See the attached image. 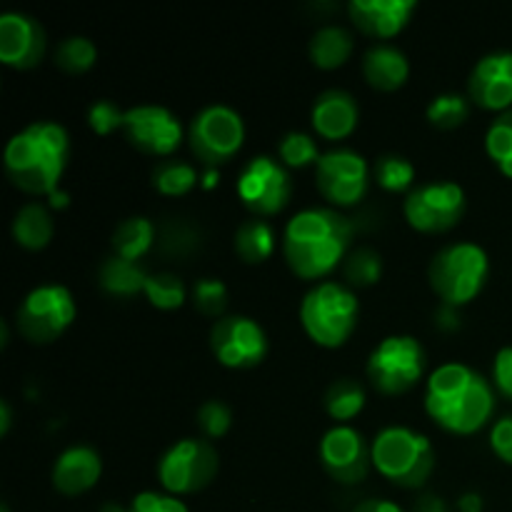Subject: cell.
Segmentation results:
<instances>
[{"label": "cell", "mask_w": 512, "mask_h": 512, "mask_svg": "<svg viewBox=\"0 0 512 512\" xmlns=\"http://www.w3.org/2000/svg\"><path fill=\"white\" fill-rule=\"evenodd\" d=\"M238 195L255 218H270L288 208L293 198L290 170L273 155H255L238 175Z\"/></svg>", "instance_id": "cell-11"}, {"label": "cell", "mask_w": 512, "mask_h": 512, "mask_svg": "<svg viewBox=\"0 0 512 512\" xmlns=\"http://www.w3.org/2000/svg\"><path fill=\"white\" fill-rule=\"evenodd\" d=\"M88 125L100 138L113 135L115 130H123L125 110L118 103H113V100H95L88 108Z\"/></svg>", "instance_id": "cell-40"}, {"label": "cell", "mask_w": 512, "mask_h": 512, "mask_svg": "<svg viewBox=\"0 0 512 512\" xmlns=\"http://www.w3.org/2000/svg\"><path fill=\"white\" fill-rule=\"evenodd\" d=\"M373 468L398 488H423L435 470V448L418 430L388 425L373 440Z\"/></svg>", "instance_id": "cell-5"}, {"label": "cell", "mask_w": 512, "mask_h": 512, "mask_svg": "<svg viewBox=\"0 0 512 512\" xmlns=\"http://www.w3.org/2000/svg\"><path fill=\"white\" fill-rule=\"evenodd\" d=\"M100 475H103V460H100L98 450L90 445H70L55 458L50 480L60 495L75 498V495H83L95 488Z\"/></svg>", "instance_id": "cell-21"}, {"label": "cell", "mask_w": 512, "mask_h": 512, "mask_svg": "<svg viewBox=\"0 0 512 512\" xmlns=\"http://www.w3.org/2000/svg\"><path fill=\"white\" fill-rule=\"evenodd\" d=\"M150 273L138 260H125L120 255H110L98 268V285L113 298H135L145 293Z\"/></svg>", "instance_id": "cell-23"}, {"label": "cell", "mask_w": 512, "mask_h": 512, "mask_svg": "<svg viewBox=\"0 0 512 512\" xmlns=\"http://www.w3.org/2000/svg\"><path fill=\"white\" fill-rule=\"evenodd\" d=\"M320 465L340 485H358L373 465V445L353 425H333L320 438Z\"/></svg>", "instance_id": "cell-15"}, {"label": "cell", "mask_w": 512, "mask_h": 512, "mask_svg": "<svg viewBox=\"0 0 512 512\" xmlns=\"http://www.w3.org/2000/svg\"><path fill=\"white\" fill-rule=\"evenodd\" d=\"M415 8V0H350L348 15L363 35L388 40L405 30Z\"/></svg>", "instance_id": "cell-19"}, {"label": "cell", "mask_w": 512, "mask_h": 512, "mask_svg": "<svg viewBox=\"0 0 512 512\" xmlns=\"http://www.w3.org/2000/svg\"><path fill=\"white\" fill-rule=\"evenodd\" d=\"M55 223L43 203H25L13 218V238L25 250H43L53 240Z\"/></svg>", "instance_id": "cell-25"}, {"label": "cell", "mask_w": 512, "mask_h": 512, "mask_svg": "<svg viewBox=\"0 0 512 512\" xmlns=\"http://www.w3.org/2000/svg\"><path fill=\"white\" fill-rule=\"evenodd\" d=\"M198 233L195 228H190L188 223H165L163 228H158V245L165 255H175V258H185V255L193 253L198 248Z\"/></svg>", "instance_id": "cell-38"}, {"label": "cell", "mask_w": 512, "mask_h": 512, "mask_svg": "<svg viewBox=\"0 0 512 512\" xmlns=\"http://www.w3.org/2000/svg\"><path fill=\"white\" fill-rule=\"evenodd\" d=\"M468 95L483 110L505 113L512 108V50H495L473 65Z\"/></svg>", "instance_id": "cell-18"}, {"label": "cell", "mask_w": 512, "mask_h": 512, "mask_svg": "<svg viewBox=\"0 0 512 512\" xmlns=\"http://www.w3.org/2000/svg\"><path fill=\"white\" fill-rule=\"evenodd\" d=\"M195 418H198L200 433L208 440L223 438L230 430V425H233V413H230V408L223 400H205Z\"/></svg>", "instance_id": "cell-39"}, {"label": "cell", "mask_w": 512, "mask_h": 512, "mask_svg": "<svg viewBox=\"0 0 512 512\" xmlns=\"http://www.w3.org/2000/svg\"><path fill=\"white\" fill-rule=\"evenodd\" d=\"M490 448L503 460L505 465H512V413L495 420L490 430Z\"/></svg>", "instance_id": "cell-43"}, {"label": "cell", "mask_w": 512, "mask_h": 512, "mask_svg": "<svg viewBox=\"0 0 512 512\" xmlns=\"http://www.w3.org/2000/svg\"><path fill=\"white\" fill-rule=\"evenodd\" d=\"M123 133L135 150L170 158L183 143V123L163 105H135L125 110Z\"/></svg>", "instance_id": "cell-16"}, {"label": "cell", "mask_w": 512, "mask_h": 512, "mask_svg": "<svg viewBox=\"0 0 512 512\" xmlns=\"http://www.w3.org/2000/svg\"><path fill=\"white\" fill-rule=\"evenodd\" d=\"M373 178L388 193H405L415 183V165L403 155H380L373 165Z\"/></svg>", "instance_id": "cell-31"}, {"label": "cell", "mask_w": 512, "mask_h": 512, "mask_svg": "<svg viewBox=\"0 0 512 512\" xmlns=\"http://www.w3.org/2000/svg\"><path fill=\"white\" fill-rule=\"evenodd\" d=\"M0 345H3V348L8 345V323H5V320L0 323Z\"/></svg>", "instance_id": "cell-51"}, {"label": "cell", "mask_w": 512, "mask_h": 512, "mask_svg": "<svg viewBox=\"0 0 512 512\" xmlns=\"http://www.w3.org/2000/svg\"><path fill=\"white\" fill-rule=\"evenodd\" d=\"M145 298L158 310H178L188 298L185 283L175 273H155L145 283Z\"/></svg>", "instance_id": "cell-36"}, {"label": "cell", "mask_w": 512, "mask_h": 512, "mask_svg": "<svg viewBox=\"0 0 512 512\" xmlns=\"http://www.w3.org/2000/svg\"><path fill=\"white\" fill-rule=\"evenodd\" d=\"M190 150L205 168H218L240 153L245 143V120L225 103L205 105L190 120Z\"/></svg>", "instance_id": "cell-9"}, {"label": "cell", "mask_w": 512, "mask_h": 512, "mask_svg": "<svg viewBox=\"0 0 512 512\" xmlns=\"http://www.w3.org/2000/svg\"><path fill=\"white\" fill-rule=\"evenodd\" d=\"M110 243H113V255H120L125 260H140L158 243V228L145 215H133L115 225Z\"/></svg>", "instance_id": "cell-26"}, {"label": "cell", "mask_w": 512, "mask_h": 512, "mask_svg": "<svg viewBox=\"0 0 512 512\" xmlns=\"http://www.w3.org/2000/svg\"><path fill=\"white\" fill-rule=\"evenodd\" d=\"M483 508H485V503H483V495L480 493L460 495V500H458L460 512H483Z\"/></svg>", "instance_id": "cell-46"}, {"label": "cell", "mask_w": 512, "mask_h": 512, "mask_svg": "<svg viewBox=\"0 0 512 512\" xmlns=\"http://www.w3.org/2000/svg\"><path fill=\"white\" fill-rule=\"evenodd\" d=\"M48 40L40 20L8 10L0 15V63L15 70H30L43 60Z\"/></svg>", "instance_id": "cell-17"}, {"label": "cell", "mask_w": 512, "mask_h": 512, "mask_svg": "<svg viewBox=\"0 0 512 512\" xmlns=\"http://www.w3.org/2000/svg\"><path fill=\"white\" fill-rule=\"evenodd\" d=\"M465 190L453 180H433L413 188L405 198L403 213L410 228L420 233H448L465 215Z\"/></svg>", "instance_id": "cell-12"}, {"label": "cell", "mask_w": 512, "mask_h": 512, "mask_svg": "<svg viewBox=\"0 0 512 512\" xmlns=\"http://www.w3.org/2000/svg\"><path fill=\"white\" fill-rule=\"evenodd\" d=\"M355 50V40L343 25H323L313 33L308 45L310 60L320 70H335L350 60Z\"/></svg>", "instance_id": "cell-24"}, {"label": "cell", "mask_w": 512, "mask_h": 512, "mask_svg": "<svg viewBox=\"0 0 512 512\" xmlns=\"http://www.w3.org/2000/svg\"><path fill=\"white\" fill-rule=\"evenodd\" d=\"M100 512H128V510H123V508H118V505H105L103 510Z\"/></svg>", "instance_id": "cell-52"}, {"label": "cell", "mask_w": 512, "mask_h": 512, "mask_svg": "<svg viewBox=\"0 0 512 512\" xmlns=\"http://www.w3.org/2000/svg\"><path fill=\"white\" fill-rule=\"evenodd\" d=\"M345 285L348 288H370L383 275V258L373 248H358L345 258L343 265Z\"/></svg>", "instance_id": "cell-34"}, {"label": "cell", "mask_w": 512, "mask_h": 512, "mask_svg": "<svg viewBox=\"0 0 512 512\" xmlns=\"http://www.w3.org/2000/svg\"><path fill=\"white\" fill-rule=\"evenodd\" d=\"M70 160L68 130L53 120H35L8 140L5 175L28 195H53Z\"/></svg>", "instance_id": "cell-3"}, {"label": "cell", "mask_w": 512, "mask_h": 512, "mask_svg": "<svg viewBox=\"0 0 512 512\" xmlns=\"http://www.w3.org/2000/svg\"><path fill=\"white\" fill-rule=\"evenodd\" d=\"M355 228L333 208H305L283 230V255L298 278L320 280L348 255Z\"/></svg>", "instance_id": "cell-2"}, {"label": "cell", "mask_w": 512, "mask_h": 512, "mask_svg": "<svg viewBox=\"0 0 512 512\" xmlns=\"http://www.w3.org/2000/svg\"><path fill=\"white\" fill-rule=\"evenodd\" d=\"M218 183V168H208L205 170V175H203V188H213V185Z\"/></svg>", "instance_id": "cell-49"}, {"label": "cell", "mask_w": 512, "mask_h": 512, "mask_svg": "<svg viewBox=\"0 0 512 512\" xmlns=\"http://www.w3.org/2000/svg\"><path fill=\"white\" fill-rule=\"evenodd\" d=\"M190 300H193L195 310L203 313L205 318H225V310H228L230 293L228 285L218 278H203L190 288Z\"/></svg>", "instance_id": "cell-37"}, {"label": "cell", "mask_w": 512, "mask_h": 512, "mask_svg": "<svg viewBox=\"0 0 512 512\" xmlns=\"http://www.w3.org/2000/svg\"><path fill=\"white\" fill-rule=\"evenodd\" d=\"M220 470V458L208 440L183 438L158 460V480L170 495H193L208 488Z\"/></svg>", "instance_id": "cell-10"}, {"label": "cell", "mask_w": 512, "mask_h": 512, "mask_svg": "<svg viewBox=\"0 0 512 512\" xmlns=\"http://www.w3.org/2000/svg\"><path fill=\"white\" fill-rule=\"evenodd\" d=\"M425 413L445 433L475 435L493 420L495 388L480 370L445 363L425 385Z\"/></svg>", "instance_id": "cell-1"}, {"label": "cell", "mask_w": 512, "mask_h": 512, "mask_svg": "<svg viewBox=\"0 0 512 512\" xmlns=\"http://www.w3.org/2000/svg\"><path fill=\"white\" fill-rule=\"evenodd\" d=\"M325 413L338 425H348L350 420L358 418L365 408V388L355 378H338L330 383V388L323 395Z\"/></svg>", "instance_id": "cell-28"}, {"label": "cell", "mask_w": 512, "mask_h": 512, "mask_svg": "<svg viewBox=\"0 0 512 512\" xmlns=\"http://www.w3.org/2000/svg\"><path fill=\"white\" fill-rule=\"evenodd\" d=\"M278 160L285 168H308V165H318L320 148L310 133L290 130V133H285L280 138Z\"/></svg>", "instance_id": "cell-35"}, {"label": "cell", "mask_w": 512, "mask_h": 512, "mask_svg": "<svg viewBox=\"0 0 512 512\" xmlns=\"http://www.w3.org/2000/svg\"><path fill=\"white\" fill-rule=\"evenodd\" d=\"M95 58H98V48L85 35H70V38L60 40L53 53L55 65L70 75H80L93 68Z\"/></svg>", "instance_id": "cell-30"}, {"label": "cell", "mask_w": 512, "mask_h": 512, "mask_svg": "<svg viewBox=\"0 0 512 512\" xmlns=\"http://www.w3.org/2000/svg\"><path fill=\"white\" fill-rule=\"evenodd\" d=\"M425 365V348L413 335H390L383 343L375 345L370 353L365 375L373 390L380 395H405L423 380Z\"/></svg>", "instance_id": "cell-7"}, {"label": "cell", "mask_w": 512, "mask_h": 512, "mask_svg": "<svg viewBox=\"0 0 512 512\" xmlns=\"http://www.w3.org/2000/svg\"><path fill=\"white\" fill-rule=\"evenodd\" d=\"M353 512H405L400 505H395L393 500H380V498H370L363 500Z\"/></svg>", "instance_id": "cell-45"}, {"label": "cell", "mask_w": 512, "mask_h": 512, "mask_svg": "<svg viewBox=\"0 0 512 512\" xmlns=\"http://www.w3.org/2000/svg\"><path fill=\"white\" fill-rule=\"evenodd\" d=\"M360 303L353 288L335 280H320L300 303V325L320 348H340L355 333Z\"/></svg>", "instance_id": "cell-4"}, {"label": "cell", "mask_w": 512, "mask_h": 512, "mask_svg": "<svg viewBox=\"0 0 512 512\" xmlns=\"http://www.w3.org/2000/svg\"><path fill=\"white\" fill-rule=\"evenodd\" d=\"M75 315L78 305L73 293L65 285L45 283L25 295L15 313V325L28 343L50 345L73 325Z\"/></svg>", "instance_id": "cell-8"}, {"label": "cell", "mask_w": 512, "mask_h": 512, "mask_svg": "<svg viewBox=\"0 0 512 512\" xmlns=\"http://www.w3.org/2000/svg\"><path fill=\"white\" fill-rule=\"evenodd\" d=\"M493 388L512 403V345H505L493 360Z\"/></svg>", "instance_id": "cell-42"}, {"label": "cell", "mask_w": 512, "mask_h": 512, "mask_svg": "<svg viewBox=\"0 0 512 512\" xmlns=\"http://www.w3.org/2000/svg\"><path fill=\"white\" fill-rule=\"evenodd\" d=\"M10 423H13V413H10L8 400H0V435H8Z\"/></svg>", "instance_id": "cell-48"}, {"label": "cell", "mask_w": 512, "mask_h": 512, "mask_svg": "<svg viewBox=\"0 0 512 512\" xmlns=\"http://www.w3.org/2000/svg\"><path fill=\"white\" fill-rule=\"evenodd\" d=\"M425 115H428L433 128L455 130L470 118V103L468 98L460 93H440L430 100Z\"/></svg>", "instance_id": "cell-33"}, {"label": "cell", "mask_w": 512, "mask_h": 512, "mask_svg": "<svg viewBox=\"0 0 512 512\" xmlns=\"http://www.w3.org/2000/svg\"><path fill=\"white\" fill-rule=\"evenodd\" d=\"M268 335L258 320L248 315H225L210 330V350L215 360L230 370L258 368L268 355Z\"/></svg>", "instance_id": "cell-14"}, {"label": "cell", "mask_w": 512, "mask_h": 512, "mask_svg": "<svg viewBox=\"0 0 512 512\" xmlns=\"http://www.w3.org/2000/svg\"><path fill=\"white\" fill-rule=\"evenodd\" d=\"M435 318H438L440 328H445V330H455L460 325L453 305H440V310H438V315H435Z\"/></svg>", "instance_id": "cell-47"}, {"label": "cell", "mask_w": 512, "mask_h": 512, "mask_svg": "<svg viewBox=\"0 0 512 512\" xmlns=\"http://www.w3.org/2000/svg\"><path fill=\"white\" fill-rule=\"evenodd\" d=\"M198 183V168L180 158H165L153 168V188L168 198L190 193Z\"/></svg>", "instance_id": "cell-29"}, {"label": "cell", "mask_w": 512, "mask_h": 512, "mask_svg": "<svg viewBox=\"0 0 512 512\" xmlns=\"http://www.w3.org/2000/svg\"><path fill=\"white\" fill-rule=\"evenodd\" d=\"M50 205H53V208H65V205H68V193H63V190H55L53 195H50Z\"/></svg>", "instance_id": "cell-50"}, {"label": "cell", "mask_w": 512, "mask_h": 512, "mask_svg": "<svg viewBox=\"0 0 512 512\" xmlns=\"http://www.w3.org/2000/svg\"><path fill=\"white\" fill-rule=\"evenodd\" d=\"M0 512H10L8 505H0Z\"/></svg>", "instance_id": "cell-53"}, {"label": "cell", "mask_w": 512, "mask_h": 512, "mask_svg": "<svg viewBox=\"0 0 512 512\" xmlns=\"http://www.w3.org/2000/svg\"><path fill=\"white\" fill-rule=\"evenodd\" d=\"M128 512H188V505L178 495L145 490V493L135 495Z\"/></svg>", "instance_id": "cell-41"}, {"label": "cell", "mask_w": 512, "mask_h": 512, "mask_svg": "<svg viewBox=\"0 0 512 512\" xmlns=\"http://www.w3.org/2000/svg\"><path fill=\"white\" fill-rule=\"evenodd\" d=\"M485 150L503 175L512 178V108L500 113L485 133Z\"/></svg>", "instance_id": "cell-32"}, {"label": "cell", "mask_w": 512, "mask_h": 512, "mask_svg": "<svg viewBox=\"0 0 512 512\" xmlns=\"http://www.w3.org/2000/svg\"><path fill=\"white\" fill-rule=\"evenodd\" d=\"M428 278L443 305L460 308L478 298L488 285L490 258L475 243H450L433 255Z\"/></svg>", "instance_id": "cell-6"}, {"label": "cell", "mask_w": 512, "mask_h": 512, "mask_svg": "<svg viewBox=\"0 0 512 512\" xmlns=\"http://www.w3.org/2000/svg\"><path fill=\"white\" fill-rule=\"evenodd\" d=\"M360 120V105L353 93L343 88H328L315 98L310 110L313 130L325 140H345L355 133Z\"/></svg>", "instance_id": "cell-20"}, {"label": "cell", "mask_w": 512, "mask_h": 512, "mask_svg": "<svg viewBox=\"0 0 512 512\" xmlns=\"http://www.w3.org/2000/svg\"><path fill=\"white\" fill-rule=\"evenodd\" d=\"M235 255L248 265H260L275 253V230L268 220L253 218L238 225L233 238Z\"/></svg>", "instance_id": "cell-27"}, {"label": "cell", "mask_w": 512, "mask_h": 512, "mask_svg": "<svg viewBox=\"0 0 512 512\" xmlns=\"http://www.w3.org/2000/svg\"><path fill=\"white\" fill-rule=\"evenodd\" d=\"M368 160L350 148H335L320 155L315 165V183L320 195L335 208H353L365 198L370 185Z\"/></svg>", "instance_id": "cell-13"}, {"label": "cell", "mask_w": 512, "mask_h": 512, "mask_svg": "<svg viewBox=\"0 0 512 512\" xmlns=\"http://www.w3.org/2000/svg\"><path fill=\"white\" fill-rule=\"evenodd\" d=\"M363 75L370 88L393 93L403 88L410 78V60L400 48L388 43H378L363 55Z\"/></svg>", "instance_id": "cell-22"}, {"label": "cell", "mask_w": 512, "mask_h": 512, "mask_svg": "<svg viewBox=\"0 0 512 512\" xmlns=\"http://www.w3.org/2000/svg\"><path fill=\"white\" fill-rule=\"evenodd\" d=\"M413 512H450V508H448V503H445L443 498L425 493V495H420L418 500H415Z\"/></svg>", "instance_id": "cell-44"}]
</instances>
